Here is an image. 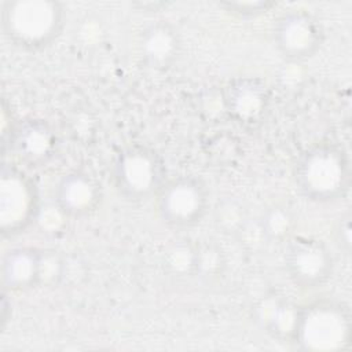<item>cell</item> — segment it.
Segmentation results:
<instances>
[{
    "label": "cell",
    "instance_id": "obj_1",
    "mask_svg": "<svg viewBox=\"0 0 352 352\" xmlns=\"http://www.w3.org/2000/svg\"><path fill=\"white\" fill-rule=\"evenodd\" d=\"M293 175L298 191L307 199L318 204L336 202L349 188V157L336 143H316L300 154Z\"/></svg>",
    "mask_w": 352,
    "mask_h": 352
},
{
    "label": "cell",
    "instance_id": "obj_2",
    "mask_svg": "<svg viewBox=\"0 0 352 352\" xmlns=\"http://www.w3.org/2000/svg\"><path fill=\"white\" fill-rule=\"evenodd\" d=\"M66 12L55 0H6L0 23L6 38L25 51H40L62 33Z\"/></svg>",
    "mask_w": 352,
    "mask_h": 352
},
{
    "label": "cell",
    "instance_id": "obj_3",
    "mask_svg": "<svg viewBox=\"0 0 352 352\" xmlns=\"http://www.w3.org/2000/svg\"><path fill=\"white\" fill-rule=\"evenodd\" d=\"M351 312L337 300L322 298L300 307L293 342L304 351H342L351 344Z\"/></svg>",
    "mask_w": 352,
    "mask_h": 352
},
{
    "label": "cell",
    "instance_id": "obj_4",
    "mask_svg": "<svg viewBox=\"0 0 352 352\" xmlns=\"http://www.w3.org/2000/svg\"><path fill=\"white\" fill-rule=\"evenodd\" d=\"M161 155L151 147L132 144L122 148L113 164L117 191L131 202H142L157 195L166 182Z\"/></svg>",
    "mask_w": 352,
    "mask_h": 352
},
{
    "label": "cell",
    "instance_id": "obj_5",
    "mask_svg": "<svg viewBox=\"0 0 352 352\" xmlns=\"http://www.w3.org/2000/svg\"><path fill=\"white\" fill-rule=\"evenodd\" d=\"M40 198L33 179L14 165H3L0 176V232L14 236L38 216Z\"/></svg>",
    "mask_w": 352,
    "mask_h": 352
},
{
    "label": "cell",
    "instance_id": "obj_6",
    "mask_svg": "<svg viewBox=\"0 0 352 352\" xmlns=\"http://www.w3.org/2000/svg\"><path fill=\"white\" fill-rule=\"evenodd\" d=\"M157 197V213L169 227L187 228L198 224L209 208V190L197 176L168 179Z\"/></svg>",
    "mask_w": 352,
    "mask_h": 352
},
{
    "label": "cell",
    "instance_id": "obj_7",
    "mask_svg": "<svg viewBox=\"0 0 352 352\" xmlns=\"http://www.w3.org/2000/svg\"><path fill=\"white\" fill-rule=\"evenodd\" d=\"M272 40L285 59L302 62L315 56L322 48L324 30L312 12L304 8H292L276 18Z\"/></svg>",
    "mask_w": 352,
    "mask_h": 352
},
{
    "label": "cell",
    "instance_id": "obj_8",
    "mask_svg": "<svg viewBox=\"0 0 352 352\" xmlns=\"http://www.w3.org/2000/svg\"><path fill=\"white\" fill-rule=\"evenodd\" d=\"M283 260L289 279L304 290L323 286L334 271L331 250L315 236H292L287 241Z\"/></svg>",
    "mask_w": 352,
    "mask_h": 352
},
{
    "label": "cell",
    "instance_id": "obj_9",
    "mask_svg": "<svg viewBox=\"0 0 352 352\" xmlns=\"http://www.w3.org/2000/svg\"><path fill=\"white\" fill-rule=\"evenodd\" d=\"M224 106L238 124L254 128L263 122L268 111V88L257 77L235 78L226 88Z\"/></svg>",
    "mask_w": 352,
    "mask_h": 352
},
{
    "label": "cell",
    "instance_id": "obj_10",
    "mask_svg": "<svg viewBox=\"0 0 352 352\" xmlns=\"http://www.w3.org/2000/svg\"><path fill=\"white\" fill-rule=\"evenodd\" d=\"M102 188L94 176L84 170L65 173L55 187L56 208L69 217H84L98 209Z\"/></svg>",
    "mask_w": 352,
    "mask_h": 352
},
{
    "label": "cell",
    "instance_id": "obj_11",
    "mask_svg": "<svg viewBox=\"0 0 352 352\" xmlns=\"http://www.w3.org/2000/svg\"><path fill=\"white\" fill-rule=\"evenodd\" d=\"M44 249L15 246L1 258V285L4 292H26L43 283Z\"/></svg>",
    "mask_w": 352,
    "mask_h": 352
},
{
    "label": "cell",
    "instance_id": "obj_12",
    "mask_svg": "<svg viewBox=\"0 0 352 352\" xmlns=\"http://www.w3.org/2000/svg\"><path fill=\"white\" fill-rule=\"evenodd\" d=\"M10 140V148L26 164L40 166L55 153L56 138L51 126L37 118L16 122Z\"/></svg>",
    "mask_w": 352,
    "mask_h": 352
},
{
    "label": "cell",
    "instance_id": "obj_13",
    "mask_svg": "<svg viewBox=\"0 0 352 352\" xmlns=\"http://www.w3.org/2000/svg\"><path fill=\"white\" fill-rule=\"evenodd\" d=\"M139 48L147 66L155 70H165L172 66L180 55V34L172 23L157 21L142 30Z\"/></svg>",
    "mask_w": 352,
    "mask_h": 352
},
{
    "label": "cell",
    "instance_id": "obj_14",
    "mask_svg": "<svg viewBox=\"0 0 352 352\" xmlns=\"http://www.w3.org/2000/svg\"><path fill=\"white\" fill-rule=\"evenodd\" d=\"M300 305L283 297H267L257 305V320L268 334L280 341L293 342Z\"/></svg>",
    "mask_w": 352,
    "mask_h": 352
},
{
    "label": "cell",
    "instance_id": "obj_15",
    "mask_svg": "<svg viewBox=\"0 0 352 352\" xmlns=\"http://www.w3.org/2000/svg\"><path fill=\"white\" fill-rule=\"evenodd\" d=\"M296 220V214L289 206L275 204L263 212L260 228L268 241L287 242L293 236Z\"/></svg>",
    "mask_w": 352,
    "mask_h": 352
},
{
    "label": "cell",
    "instance_id": "obj_16",
    "mask_svg": "<svg viewBox=\"0 0 352 352\" xmlns=\"http://www.w3.org/2000/svg\"><path fill=\"white\" fill-rule=\"evenodd\" d=\"M226 267L224 254L214 243H202L191 253V270L202 279H216Z\"/></svg>",
    "mask_w": 352,
    "mask_h": 352
},
{
    "label": "cell",
    "instance_id": "obj_17",
    "mask_svg": "<svg viewBox=\"0 0 352 352\" xmlns=\"http://www.w3.org/2000/svg\"><path fill=\"white\" fill-rule=\"evenodd\" d=\"M226 11H228L232 15H236L239 18H256L267 11H270L272 7L276 6L274 1H221L219 3Z\"/></svg>",
    "mask_w": 352,
    "mask_h": 352
},
{
    "label": "cell",
    "instance_id": "obj_18",
    "mask_svg": "<svg viewBox=\"0 0 352 352\" xmlns=\"http://www.w3.org/2000/svg\"><path fill=\"white\" fill-rule=\"evenodd\" d=\"M336 241L338 246L345 252L349 253L351 250V216H342L336 227Z\"/></svg>",
    "mask_w": 352,
    "mask_h": 352
}]
</instances>
